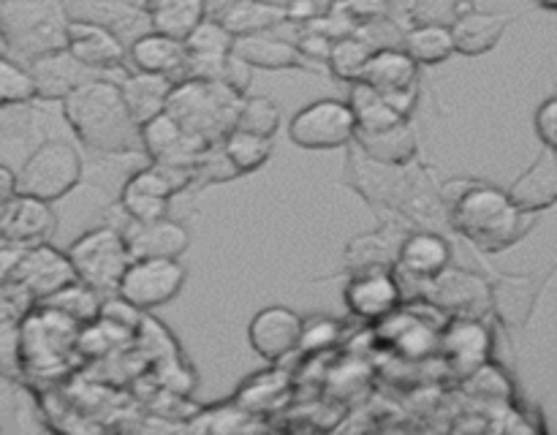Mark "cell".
<instances>
[{
	"instance_id": "6da1fadb",
	"label": "cell",
	"mask_w": 557,
	"mask_h": 435,
	"mask_svg": "<svg viewBox=\"0 0 557 435\" xmlns=\"http://www.w3.org/2000/svg\"><path fill=\"white\" fill-rule=\"evenodd\" d=\"M455 194L444 196L449 226L482 253L509 250L536 226V212H525L511 201L509 190L479 179H451Z\"/></svg>"
},
{
	"instance_id": "7a4b0ae2",
	"label": "cell",
	"mask_w": 557,
	"mask_h": 435,
	"mask_svg": "<svg viewBox=\"0 0 557 435\" xmlns=\"http://www.w3.org/2000/svg\"><path fill=\"white\" fill-rule=\"evenodd\" d=\"M65 123L82 147L101 156H139L141 134L123 101L120 85L90 76L60 101Z\"/></svg>"
},
{
	"instance_id": "3957f363",
	"label": "cell",
	"mask_w": 557,
	"mask_h": 435,
	"mask_svg": "<svg viewBox=\"0 0 557 435\" xmlns=\"http://www.w3.org/2000/svg\"><path fill=\"white\" fill-rule=\"evenodd\" d=\"M243 98L221 79L185 76L174 82L163 112L207 145H221L223 136L237 125Z\"/></svg>"
},
{
	"instance_id": "277c9868",
	"label": "cell",
	"mask_w": 557,
	"mask_h": 435,
	"mask_svg": "<svg viewBox=\"0 0 557 435\" xmlns=\"http://www.w3.org/2000/svg\"><path fill=\"white\" fill-rule=\"evenodd\" d=\"M65 0H0V41L20 63L65 49Z\"/></svg>"
},
{
	"instance_id": "5b68a950",
	"label": "cell",
	"mask_w": 557,
	"mask_h": 435,
	"mask_svg": "<svg viewBox=\"0 0 557 435\" xmlns=\"http://www.w3.org/2000/svg\"><path fill=\"white\" fill-rule=\"evenodd\" d=\"M82 326L47 304H33L20 321L22 378H54L69 368Z\"/></svg>"
},
{
	"instance_id": "8992f818",
	"label": "cell",
	"mask_w": 557,
	"mask_h": 435,
	"mask_svg": "<svg viewBox=\"0 0 557 435\" xmlns=\"http://www.w3.org/2000/svg\"><path fill=\"white\" fill-rule=\"evenodd\" d=\"M85 163L76 147L65 139H47L25 158L16 172V194L60 201L82 183Z\"/></svg>"
},
{
	"instance_id": "52a82bcc",
	"label": "cell",
	"mask_w": 557,
	"mask_h": 435,
	"mask_svg": "<svg viewBox=\"0 0 557 435\" xmlns=\"http://www.w3.org/2000/svg\"><path fill=\"white\" fill-rule=\"evenodd\" d=\"M76 281L87 283L98 294H114L120 286L125 266L131 264L128 245L117 226H98L74 239L69 250Z\"/></svg>"
},
{
	"instance_id": "ba28073f",
	"label": "cell",
	"mask_w": 557,
	"mask_h": 435,
	"mask_svg": "<svg viewBox=\"0 0 557 435\" xmlns=\"http://www.w3.org/2000/svg\"><path fill=\"white\" fill-rule=\"evenodd\" d=\"M194 185V169L150 163L125 177L120 188V212L128 221H156L169 215V204L177 194Z\"/></svg>"
},
{
	"instance_id": "9c48e42d",
	"label": "cell",
	"mask_w": 557,
	"mask_h": 435,
	"mask_svg": "<svg viewBox=\"0 0 557 435\" xmlns=\"http://www.w3.org/2000/svg\"><path fill=\"white\" fill-rule=\"evenodd\" d=\"M357 120L348 101L341 98H321L308 103L288 120V136L302 150H337L354 141Z\"/></svg>"
},
{
	"instance_id": "30bf717a",
	"label": "cell",
	"mask_w": 557,
	"mask_h": 435,
	"mask_svg": "<svg viewBox=\"0 0 557 435\" xmlns=\"http://www.w3.org/2000/svg\"><path fill=\"white\" fill-rule=\"evenodd\" d=\"M185 266L177 259H131L120 277L117 294L141 313L169 304L185 286Z\"/></svg>"
},
{
	"instance_id": "8fae6325",
	"label": "cell",
	"mask_w": 557,
	"mask_h": 435,
	"mask_svg": "<svg viewBox=\"0 0 557 435\" xmlns=\"http://www.w3.org/2000/svg\"><path fill=\"white\" fill-rule=\"evenodd\" d=\"M386 98L403 117L411 120L419 103V65L403 47H379L364 63L362 79Z\"/></svg>"
},
{
	"instance_id": "7c38bea8",
	"label": "cell",
	"mask_w": 557,
	"mask_h": 435,
	"mask_svg": "<svg viewBox=\"0 0 557 435\" xmlns=\"http://www.w3.org/2000/svg\"><path fill=\"white\" fill-rule=\"evenodd\" d=\"M346 150V183L375 210H400L403 196L408 190V177H411V163L392 166V163L373 161L354 141Z\"/></svg>"
},
{
	"instance_id": "4fadbf2b",
	"label": "cell",
	"mask_w": 557,
	"mask_h": 435,
	"mask_svg": "<svg viewBox=\"0 0 557 435\" xmlns=\"http://www.w3.org/2000/svg\"><path fill=\"white\" fill-rule=\"evenodd\" d=\"M71 281H76V275L69 256L54 248V245L36 243L25 245L9 283H16L33 302H41V299L52 297L63 286H69Z\"/></svg>"
},
{
	"instance_id": "5bb4252c",
	"label": "cell",
	"mask_w": 557,
	"mask_h": 435,
	"mask_svg": "<svg viewBox=\"0 0 557 435\" xmlns=\"http://www.w3.org/2000/svg\"><path fill=\"white\" fill-rule=\"evenodd\" d=\"M428 283V299L435 308L446 310L455 315H471V319H482L487 310H493L490 302V281L482 275L460 270V266H446L438 275L430 277Z\"/></svg>"
},
{
	"instance_id": "9a60e30c",
	"label": "cell",
	"mask_w": 557,
	"mask_h": 435,
	"mask_svg": "<svg viewBox=\"0 0 557 435\" xmlns=\"http://www.w3.org/2000/svg\"><path fill=\"white\" fill-rule=\"evenodd\" d=\"M141 134V152L150 158L152 163H166V166H185L194 169L196 161L210 150L199 136L188 134L180 123H174L166 112L152 117L139 128Z\"/></svg>"
},
{
	"instance_id": "2e32d148",
	"label": "cell",
	"mask_w": 557,
	"mask_h": 435,
	"mask_svg": "<svg viewBox=\"0 0 557 435\" xmlns=\"http://www.w3.org/2000/svg\"><path fill=\"white\" fill-rule=\"evenodd\" d=\"M346 308L362 321H384L403 302V288L392 270L351 272L343 288Z\"/></svg>"
},
{
	"instance_id": "e0dca14e",
	"label": "cell",
	"mask_w": 557,
	"mask_h": 435,
	"mask_svg": "<svg viewBox=\"0 0 557 435\" xmlns=\"http://www.w3.org/2000/svg\"><path fill=\"white\" fill-rule=\"evenodd\" d=\"M305 319L294 313L286 304H270V308L259 310L248 324V340L250 348L259 353L267 362H281L288 353L299 348V337H302Z\"/></svg>"
},
{
	"instance_id": "ac0fdd59",
	"label": "cell",
	"mask_w": 557,
	"mask_h": 435,
	"mask_svg": "<svg viewBox=\"0 0 557 435\" xmlns=\"http://www.w3.org/2000/svg\"><path fill=\"white\" fill-rule=\"evenodd\" d=\"M65 49L92 74L117 71L128 63V44L96 22L71 20L65 30Z\"/></svg>"
},
{
	"instance_id": "d6986e66",
	"label": "cell",
	"mask_w": 557,
	"mask_h": 435,
	"mask_svg": "<svg viewBox=\"0 0 557 435\" xmlns=\"http://www.w3.org/2000/svg\"><path fill=\"white\" fill-rule=\"evenodd\" d=\"M120 232L131 259H180L190 248V232L169 215L156 221H125Z\"/></svg>"
},
{
	"instance_id": "ffe728a7",
	"label": "cell",
	"mask_w": 557,
	"mask_h": 435,
	"mask_svg": "<svg viewBox=\"0 0 557 435\" xmlns=\"http://www.w3.org/2000/svg\"><path fill=\"white\" fill-rule=\"evenodd\" d=\"M58 232V215L52 204L36 196L14 194L0 207V237L16 245L47 243Z\"/></svg>"
},
{
	"instance_id": "44dd1931",
	"label": "cell",
	"mask_w": 557,
	"mask_h": 435,
	"mask_svg": "<svg viewBox=\"0 0 557 435\" xmlns=\"http://www.w3.org/2000/svg\"><path fill=\"white\" fill-rule=\"evenodd\" d=\"M185 76H201V79H221L226 58L232 54L234 36L212 16H205L185 38Z\"/></svg>"
},
{
	"instance_id": "7402d4cb",
	"label": "cell",
	"mask_w": 557,
	"mask_h": 435,
	"mask_svg": "<svg viewBox=\"0 0 557 435\" xmlns=\"http://www.w3.org/2000/svg\"><path fill=\"white\" fill-rule=\"evenodd\" d=\"M234 54L245 60L248 65L261 71H308V74H321L326 65L313 63L297 49V44L275 36V33H253V36L234 38Z\"/></svg>"
},
{
	"instance_id": "603a6c76",
	"label": "cell",
	"mask_w": 557,
	"mask_h": 435,
	"mask_svg": "<svg viewBox=\"0 0 557 435\" xmlns=\"http://www.w3.org/2000/svg\"><path fill=\"white\" fill-rule=\"evenodd\" d=\"M71 20L96 22L112 30L120 41H134L141 33L150 30L145 5L134 0H65Z\"/></svg>"
},
{
	"instance_id": "cb8c5ba5",
	"label": "cell",
	"mask_w": 557,
	"mask_h": 435,
	"mask_svg": "<svg viewBox=\"0 0 557 435\" xmlns=\"http://www.w3.org/2000/svg\"><path fill=\"white\" fill-rule=\"evenodd\" d=\"M25 65L30 71L36 101H63L74 87H79L82 82L96 76L69 49H54V52L38 54V58H33Z\"/></svg>"
},
{
	"instance_id": "d4e9b609",
	"label": "cell",
	"mask_w": 557,
	"mask_h": 435,
	"mask_svg": "<svg viewBox=\"0 0 557 435\" xmlns=\"http://www.w3.org/2000/svg\"><path fill=\"white\" fill-rule=\"evenodd\" d=\"M441 348L446 353V362L460 375L473 373L479 364L487 362L490 348H493V335L487 326L471 315H455L451 324L441 335Z\"/></svg>"
},
{
	"instance_id": "484cf974",
	"label": "cell",
	"mask_w": 557,
	"mask_h": 435,
	"mask_svg": "<svg viewBox=\"0 0 557 435\" xmlns=\"http://www.w3.org/2000/svg\"><path fill=\"white\" fill-rule=\"evenodd\" d=\"M451 264V245L449 239L433 228H417L406 234L397 250V264L413 281H430L441 270Z\"/></svg>"
},
{
	"instance_id": "4316f807",
	"label": "cell",
	"mask_w": 557,
	"mask_h": 435,
	"mask_svg": "<svg viewBox=\"0 0 557 435\" xmlns=\"http://www.w3.org/2000/svg\"><path fill=\"white\" fill-rule=\"evenodd\" d=\"M128 65L131 71L172 76L177 82L185 71V44L180 38L147 30L128 44Z\"/></svg>"
},
{
	"instance_id": "83f0119b",
	"label": "cell",
	"mask_w": 557,
	"mask_h": 435,
	"mask_svg": "<svg viewBox=\"0 0 557 435\" xmlns=\"http://www.w3.org/2000/svg\"><path fill=\"white\" fill-rule=\"evenodd\" d=\"M515 14H495V11H468L460 20L451 22V38H455V52L466 58H479L498 47L506 27L511 25Z\"/></svg>"
},
{
	"instance_id": "f1b7e54d",
	"label": "cell",
	"mask_w": 557,
	"mask_h": 435,
	"mask_svg": "<svg viewBox=\"0 0 557 435\" xmlns=\"http://www.w3.org/2000/svg\"><path fill=\"white\" fill-rule=\"evenodd\" d=\"M354 145L373 161L392 163V166H408L419 156V139L411 120L381 130H354Z\"/></svg>"
},
{
	"instance_id": "f546056e",
	"label": "cell",
	"mask_w": 557,
	"mask_h": 435,
	"mask_svg": "<svg viewBox=\"0 0 557 435\" xmlns=\"http://www.w3.org/2000/svg\"><path fill=\"white\" fill-rule=\"evenodd\" d=\"M234 38L253 36V33H270L277 25H286V3L277 0H226L212 14Z\"/></svg>"
},
{
	"instance_id": "4dcf8cb0",
	"label": "cell",
	"mask_w": 557,
	"mask_h": 435,
	"mask_svg": "<svg viewBox=\"0 0 557 435\" xmlns=\"http://www.w3.org/2000/svg\"><path fill=\"white\" fill-rule=\"evenodd\" d=\"M509 196L525 212H542L557 204V152L544 147L542 156L515 179Z\"/></svg>"
},
{
	"instance_id": "1f68e13d",
	"label": "cell",
	"mask_w": 557,
	"mask_h": 435,
	"mask_svg": "<svg viewBox=\"0 0 557 435\" xmlns=\"http://www.w3.org/2000/svg\"><path fill=\"white\" fill-rule=\"evenodd\" d=\"M536 275H500L490 283V302L495 315L509 326H525L533 313L542 283Z\"/></svg>"
},
{
	"instance_id": "d6a6232c",
	"label": "cell",
	"mask_w": 557,
	"mask_h": 435,
	"mask_svg": "<svg viewBox=\"0 0 557 435\" xmlns=\"http://www.w3.org/2000/svg\"><path fill=\"white\" fill-rule=\"evenodd\" d=\"M120 92H123V101L128 107L131 117L136 120V125L150 123L152 117L163 112L166 107V98L172 92L174 79L172 76L161 74H145V71H131L125 74L123 82H117Z\"/></svg>"
},
{
	"instance_id": "836d02e7",
	"label": "cell",
	"mask_w": 557,
	"mask_h": 435,
	"mask_svg": "<svg viewBox=\"0 0 557 435\" xmlns=\"http://www.w3.org/2000/svg\"><path fill=\"white\" fill-rule=\"evenodd\" d=\"M406 232H397L395 226H384L373 234L354 237L346 248L348 272L364 270H392L397 264V250H400Z\"/></svg>"
},
{
	"instance_id": "e575fe53",
	"label": "cell",
	"mask_w": 557,
	"mask_h": 435,
	"mask_svg": "<svg viewBox=\"0 0 557 435\" xmlns=\"http://www.w3.org/2000/svg\"><path fill=\"white\" fill-rule=\"evenodd\" d=\"M145 11L150 30L185 41L207 16V0H147Z\"/></svg>"
},
{
	"instance_id": "d590c367",
	"label": "cell",
	"mask_w": 557,
	"mask_h": 435,
	"mask_svg": "<svg viewBox=\"0 0 557 435\" xmlns=\"http://www.w3.org/2000/svg\"><path fill=\"white\" fill-rule=\"evenodd\" d=\"M400 47L411 54L417 65H438L455 54V38L449 25H408L403 30Z\"/></svg>"
},
{
	"instance_id": "8d00e7d4",
	"label": "cell",
	"mask_w": 557,
	"mask_h": 435,
	"mask_svg": "<svg viewBox=\"0 0 557 435\" xmlns=\"http://www.w3.org/2000/svg\"><path fill=\"white\" fill-rule=\"evenodd\" d=\"M375 41L364 33V27H359L351 36H343L332 41L330 58H326V71H330L335 79L354 85V82L362 79L364 63L370 60V54L375 52Z\"/></svg>"
},
{
	"instance_id": "74e56055",
	"label": "cell",
	"mask_w": 557,
	"mask_h": 435,
	"mask_svg": "<svg viewBox=\"0 0 557 435\" xmlns=\"http://www.w3.org/2000/svg\"><path fill=\"white\" fill-rule=\"evenodd\" d=\"M348 107H351L354 120H357V130H381L408 120L381 92H375L364 82L348 85Z\"/></svg>"
},
{
	"instance_id": "f35d334b",
	"label": "cell",
	"mask_w": 557,
	"mask_h": 435,
	"mask_svg": "<svg viewBox=\"0 0 557 435\" xmlns=\"http://www.w3.org/2000/svg\"><path fill=\"white\" fill-rule=\"evenodd\" d=\"M101 299L103 294H98L96 288H90L87 283L71 281L69 286L54 291L52 297L41 299L38 304H47V308L58 310V313H63L65 319L74 321V324L85 326L101 315Z\"/></svg>"
},
{
	"instance_id": "ab89813d",
	"label": "cell",
	"mask_w": 557,
	"mask_h": 435,
	"mask_svg": "<svg viewBox=\"0 0 557 435\" xmlns=\"http://www.w3.org/2000/svg\"><path fill=\"white\" fill-rule=\"evenodd\" d=\"M221 147L239 174L256 172V169L264 166L272 156V139H264V136L248 134V130L239 128L228 130V134L223 136Z\"/></svg>"
},
{
	"instance_id": "60d3db41",
	"label": "cell",
	"mask_w": 557,
	"mask_h": 435,
	"mask_svg": "<svg viewBox=\"0 0 557 435\" xmlns=\"http://www.w3.org/2000/svg\"><path fill=\"white\" fill-rule=\"evenodd\" d=\"M234 128L264 136V139H275L277 128H281V107L270 96H250L248 92L243 103H239L237 125Z\"/></svg>"
},
{
	"instance_id": "b9f144b4",
	"label": "cell",
	"mask_w": 557,
	"mask_h": 435,
	"mask_svg": "<svg viewBox=\"0 0 557 435\" xmlns=\"http://www.w3.org/2000/svg\"><path fill=\"white\" fill-rule=\"evenodd\" d=\"M20 101H36L30 71L25 63L0 52V107Z\"/></svg>"
},
{
	"instance_id": "7bdbcfd3",
	"label": "cell",
	"mask_w": 557,
	"mask_h": 435,
	"mask_svg": "<svg viewBox=\"0 0 557 435\" xmlns=\"http://www.w3.org/2000/svg\"><path fill=\"white\" fill-rule=\"evenodd\" d=\"M473 0H417L411 11V25H451L462 14L473 11Z\"/></svg>"
},
{
	"instance_id": "ee69618b",
	"label": "cell",
	"mask_w": 557,
	"mask_h": 435,
	"mask_svg": "<svg viewBox=\"0 0 557 435\" xmlns=\"http://www.w3.org/2000/svg\"><path fill=\"white\" fill-rule=\"evenodd\" d=\"M237 177H243V174L234 169V163L228 161V156L223 152L221 145H212L194 166V185L228 183V179H237Z\"/></svg>"
},
{
	"instance_id": "f6af8a7d",
	"label": "cell",
	"mask_w": 557,
	"mask_h": 435,
	"mask_svg": "<svg viewBox=\"0 0 557 435\" xmlns=\"http://www.w3.org/2000/svg\"><path fill=\"white\" fill-rule=\"evenodd\" d=\"M20 321H0V375L9 381H22V337Z\"/></svg>"
},
{
	"instance_id": "bcb514c9",
	"label": "cell",
	"mask_w": 557,
	"mask_h": 435,
	"mask_svg": "<svg viewBox=\"0 0 557 435\" xmlns=\"http://www.w3.org/2000/svg\"><path fill=\"white\" fill-rule=\"evenodd\" d=\"M286 391V375L283 373H261L250 378L248 384L239 389L237 402L248 408H264V400L275 402L277 395Z\"/></svg>"
},
{
	"instance_id": "7dc6e473",
	"label": "cell",
	"mask_w": 557,
	"mask_h": 435,
	"mask_svg": "<svg viewBox=\"0 0 557 435\" xmlns=\"http://www.w3.org/2000/svg\"><path fill=\"white\" fill-rule=\"evenodd\" d=\"M36 125V109L33 101L3 103L0 107V136L5 139H27Z\"/></svg>"
},
{
	"instance_id": "c3c4849f",
	"label": "cell",
	"mask_w": 557,
	"mask_h": 435,
	"mask_svg": "<svg viewBox=\"0 0 557 435\" xmlns=\"http://www.w3.org/2000/svg\"><path fill=\"white\" fill-rule=\"evenodd\" d=\"M466 378L479 397H487V400H509L511 384L495 364H479V368L473 370V373H468Z\"/></svg>"
},
{
	"instance_id": "681fc988",
	"label": "cell",
	"mask_w": 557,
	"mask_h": 435,
	"mask_svg": "<svg viewBox=\"0 0 557 435\" xmlns=\"http://www.w3.org/2000/svg\"><path fill=\"white\" fill-rule=\"evenodd\" d=\"M395 343L408 353V357H424V353L433 351L435 335L430 332V324L408 319V324L397 332Z\"/></svg>"
},
{
	"instance_id": "f907efd6",
	"label": "cell",
	"mask_w": 557,
	"mask_h": 435,
	"mask_svg": "<svg viewBox=\"0 0 557 435\" xmlns=\"http://www.w3.org/2000/svg\"><path fill=\"white\" fill-rule=\"evenodd\" d=\"M297 49L305 54V58L313 60V63L326 65V58H330V49H332V38H326L324 33L305 25L299 27L297 33Z\"/></svg>"
},
{
	"instance_id": "816d5d0a",
	"label": "cell",
	"mask_w": 557,
	"mask_h": 435,
	"mask_svg": "<svg viewBox=\"0 0 557 435\" xmlns=\"http://www.w3.org/2000/svg\"><path fill=\"white\" fill-rule=\"evenodd\" d=\"M253 65L245 63L239 54H228L226 63H223V71H221V82L223 85H228L232 90H237L239 96H248V87L250 82H253Z\"/></svg>"
},
{
	"instance_id": "f5cc1de1",
	"label": "cell",
	"mask_w": 557,
	"mask_h": 435,
	"mask_svg": "<svg viewBox=\"0 0 557 435\" xmlns=\"http://www.w3.org/2000/svg\"><path fill=\"white\" fill-rule=\"evenodd\" d=\"M533 125H536V134L539 139H542V145L547 147V150L557 152V96L547 98V101L536 109Z\"/></svg>"
},
{
	"instance_id": "db71d44e",
	"label": "cell",
	"mask_w": 557,
	"mask_h": 435,
	"mask_svg": "<svg viewBox=\"0 0 557 435\" xmlns=\"http://www.w3.org/2000/svg\"><path fill=\"white\" fill-rule=\"evenodd\" d=\"M33 304L36 302H33V299L27 297L16 283H5V286H0V321L22 319Z\"/></svg>"
},
{
	"instance_id": "11a10c76",
	"label": "cell",
	"mask_w": 557,
	"mask_h": 435,
	"mask_svg": "<svg viewBox=\"0 0 557 435\" xmlns=\"http://www.w3.org/2000/svg\"><path fill=\"white\" fill-rule=\"evenodd\" d=\"M341 3L362 27L381 20H389V14H386V0H341Z\"/></svg>"
},
{
	"instance_id": "9f6ffc18",
	"label": "cell",
	"mask_w": 557,
	"mask_h": 435,
	"mask_svg": "<svg viewBox=\"0 0 557 435\" xmlns=\"http://www.w3.org/2000/svg\"><path fill=\"white\" fill-rule=\"evenodd\" d=\"M22 250H25V245H16V243H11V239L0 237V286H5V283L11 281Z\"/></svg>"
},
{
	"instance_id": "6f0895ef",
	"label": "cell",
	"mask_w": 557,
	"mask_h": 435,
	"mask_svg": "<svg viewBox=\"0 0 557 435\" xmlns=\"http://www.w3.org/2000/svg\"><path fill=\"white\" fill-rule=\"evenodd\" d=\"M319 14H321V5L315 3V0H288L286 3V22H297L299 27L313 22Z\"/></svg>"
},
{
	"instance_id": "680465c9",
	"label": "cell",
	"mask_w": 557,
	"mask_h": 435,
	"mask_svg": "<svg viewBox=\"0 0 557 435\" xmlns=\"http://www.w3.org/2000/svg\"><path fill=\"white\" fill-rule=\"evenodd\" d=\"M417 5V0H386V14L395 25H400L406 30L411 25V11Z\"/></svg>"
},
{
	"instance_id": "91938a15",
	"label": "cell",
	"mask_w": 557,
	"mask_h": 435,
	"mask_svg": "<svg viewBox=\"0 0 557 435\" xmlns=\"http://www.w3.org/2000/svg\"><path fill=\"white\" fill-rule=\"evenodd\" d=\"M16 194V172L5 163H0V207Z\"/></svg>"
},
{
	"instance_id": "94428289",
	"label": "cell",
	"mask_w": 557,
	"mask_h": 435,
	"mask_svg": "<svg viewBox=\"0 0 557 435\" xmlns=\"http://www.w3.org/2000/svg\"><path fill=\"white\" fill-rule=\"evenodd\" d=\"M542 9H549V11H557V0H536Z\"/></svg>"
},
{
	"instance_id": "6125c7cd",
	"label": "cell",
	"mask_w": 557,
	"mask_h": 435,
	"mask_svg": "<svg viewBox=\"0 0 557 435\" xmlns=\"http://www.w3.org/2000/svg\"><path fill=\"white\" fill-rule=\"evenodd\" d=\"M134 3H139V5H145V3H147V0H134Z\"/></svg>"
},
{
	"instance_id": "be15d7a7",
	"label": "cell",
	"mask_w": 557,
	"mask_h": 435,
	"mask_svg": "<svg viewBox=\"0 0 557 435\" xmlns=\"http://www.w3.org/2000/svg\"><path fill=\"white\" fill-rule=\"evenodd\" d=\"M0 52H5V47H3V41H0Z\"/></svg>"
}]
</instances>
